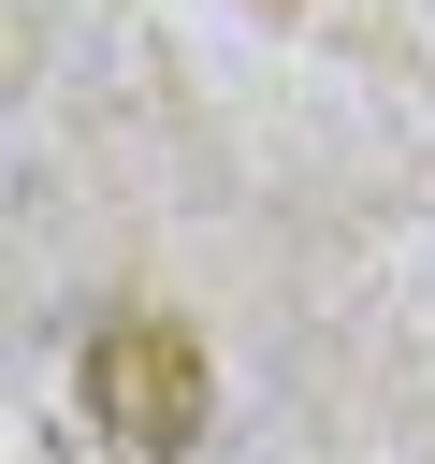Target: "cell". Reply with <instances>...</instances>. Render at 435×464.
I'll return each mask as SVG.
<instances>
[{
  "label": "cell",
  "mask_w": 435,
  "mask_h": 464,
  "mask_svg": "<svg viewBox=\"0 0 435 464\" xmlns=\"http://www.w3.org/2000/svg\"><path fill=\"white\" fill-rule=\"evenodd\" d=\"M203 406H218V362L188 319H102L87 334V420L116 450L174 464V450H203Z\"/></svg>",
  "instance_id": "cell-1"
}]
</instances>
